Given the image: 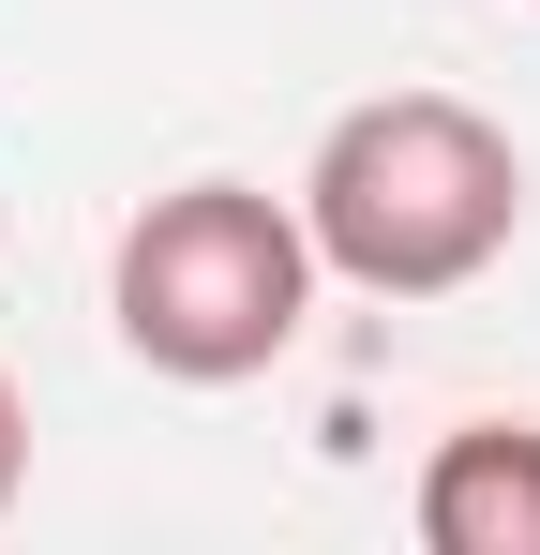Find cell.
<instances>
[{
  "instance_id": "cell-1",
  "label": "cell",
  "mask_w": 540,
  "mask_h": 555,
  "mask_svg": "<svg viewBox=\"0 0 540 555\" xmlns=\"http://www.w3.org/2000/svg\"><path fill=\"white\" fill-rule=\"evenodd\" d=\"M300 225H316V271L360 300H450L526 241V151L465 91H375L316 135Z\"/></svg>"
},
{
  "instance_id": "cell-2",
  "label": "cell",
  "mask_w": 540,
  "mask_h": 555,
  "mask_svg": "<svg viewBox=\"0 0 540 555\" xmlns=\"http://www.w3.org/2000/svg\"><path fill=\"white\" fill-rule=\"evenodd\" d=\"M316 225H300V195H256V181H180L151 195L136 225H120V256H105V315H120V346L166 375V390H241L300 346V315H316Z\"/></svg>"
},
{
  "instance_id": "cell-3",
  "label": "cell",
  "mask_w": 540,
  "mask_h": 555,
  "mask_svg": "<svg viewBox=\"0 0 540 555\" xmlns=\"http://www.w3.org/2000/svg\"><path fill=\"white\" fill-rule=\"evenodd\" d=\"M421 541L436 555H540V421H450L421 465Z\"/></svg>"
},
{
  "instance_id": "cell-4",
  "label": "cell",
  "mask_w": 540,
  "mask_h": 555,
  "mask_svg": "<svg viewBox=\"0 0 540 555\" xmlns=\"http://www.w3.org/2000/svg\"><path fill=\"white\" fill-rule=\"evenodd\" d=\"M15 480H30V405H15V375H0V511H15Z\"/></svg>"
}]
</instances>
